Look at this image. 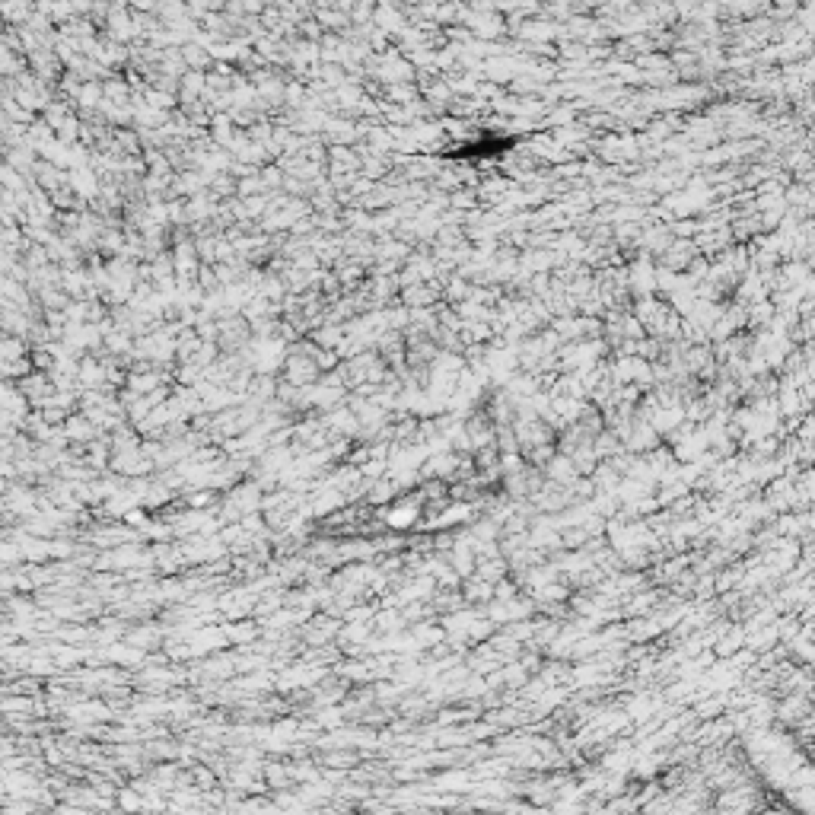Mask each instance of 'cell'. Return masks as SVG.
Instances as JSON below:
<instances>
[{"instance_id": "6da1fadb", "label": "cell", "mask_w": 815, "mask_h": 815, "mask_svg": "<svg viewBox=\"0 0 815 815\" xmlns=\"http://www.w3.org/2000/svg\"><path fill=\"white\" fill-rule=\"evenodd\" d=\"M19 395L29 398V402H42V398L48 395V383H45V376H23V379H19Z\"/></svg>"}, {"instance_id": "7a4b0ae2", "label": "cell", "mask_w": 815, "mask_h": 815, "mask_svg": "<svg viewBox=\"0 0 815 815\" xmlns=\"http://www.w3.org/2000/svg\"><path fill=\"white\" fill-rule=\"evenodd\" d=\"M0 16H4V19H13V23H19V26H26L29 6H26V4H6V6H0Z\"/></svg>"}, {"instance_id": "3957f363", "label": "cell", "mask_w": 815, "mask_h": 815, "mask_svg": "<svg viewBox=\"0 0 815 815\" xmlns=\"http://www.w3.org/2000/svg\"><path fill=\"white\" fill-rule=\"evenodd\" d=\"M42 137H48L45 124H32V141H42Z\"/></svg>"}]
</instances>
